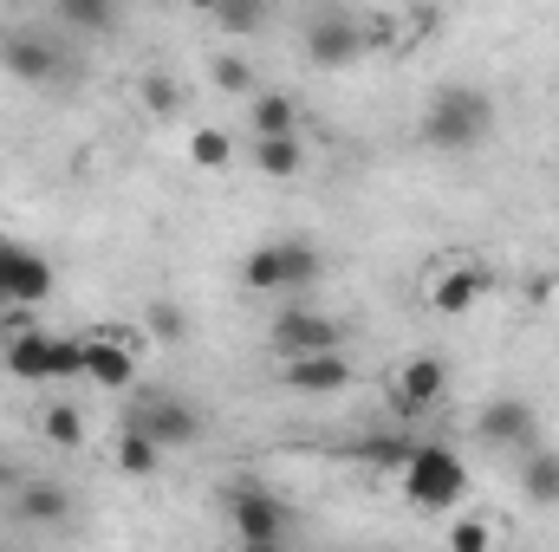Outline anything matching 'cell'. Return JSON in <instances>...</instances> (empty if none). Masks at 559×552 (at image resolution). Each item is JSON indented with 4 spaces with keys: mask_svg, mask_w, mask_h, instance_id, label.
I'll use <instances>...</instances> for the list:
<instances>
[{
    "mask_svg": "<svg viewBox=\"0 0 559 552\" xmlns=\"http://www.w3.org/2000/svg\"><path fill=\"white\" fill-rule=\"evenodd\" d=\"M345 345V325L325 319V312H306V305H286L274 319V351L280 358H312V351H338Z\"/></svg>",
    "mask_w": 559,
    "mask_h": 552,
    "instance_id": "obj_6",
    "label": "cell"
},
{
    "mask_svg": "<svg viewBox=\"0 0 559 552\" xmlns=\"http://www.w3.org/2000/svg\"><path fill=\"white\" fill-rule=\"evenodd\" d=\"M222 501H228V520H235V533L248 547H280L293 533V514H286V501H280L274 488L241 481V488H222Z\"/></svg>",
    "mask_w": 559,
    "mask_h": 552,
    "instance_id": "obj_4",
    "label": "cell"
},
{
    "mask_svg": "<svg viewBox=\"0 0 559 552\" xmlns=\"http://www.w3.org/2000/svg\"><path fill=\"white\" fill-rule=\"evenodd\" d=\"M521 488H527V494H534L540 507H559V455H554V448H527Z\"/></svg>",
    "mask_w": 559,
    "mask_h": 552,
    "instance_id": "obj_17",
    "label": "cell"
},
{
    "mask_svg": "<svg viewBox=\"0 0 559 552\" xmlns=\"http://www.w3.org/2000/svg\"><path fill=\"white\" fill-rule=\"evenodd\" d=\"M215 85H222V92H248V85H254L248 59H215Z\"/></svg>",
    "mask_w": 559,
    "mask_h": 552,
    "instance_id": "obj_27",
    "label": "cell"
},
{
    "mask_svg": "<svg viewBox=\"0 0 559 552\" xmlns=\"http://www.w3.org/2000/svg\"><path fill=\"white\" fill-rule=\"evenodd\" d=\"M118 0H59V13L72 20V33H105Z\"/></svg>",
    "mask_w": 559,
    "mask_h": 552,
    "instance_id": "obj_23",
    "label": "cell"
},
{
    "mask_svg": "<svg viewBox=\"0 0 559 552\" xmlns=\"http://www.w3.org/2000/svg\"><path fill=\"white\" fill-rule=\"evenodd\" d=\"M449 547H462V552L488 547V527H481V520H462V527H455V533H449Z\"/></svg>",
    "mask_w": 559,
    "mask_h": 552,
    "instance_id": "obj_29",
    "label": "cell"
},
{
    "mask_svg": "<svg viewBox=\"0 0 559 552\" xmlns=\"http://www.w3.org/2000/svg\"><path fill=\"white\" fill-rule=\"evenodd\" d=\"M241 274L254 292H306L319 279V248L312 241H261Z\"/></svg>",
    "mask_w": 559,
    "mask_h": 552,
    "instance_id": "obj_3",
    "label": "cell"
},
{
    "mask_svg": "<svg viewBox=\"0 0 559 552\" xmlns=\"http://www.w3.org/2000/svg\"><path fill=\"white\" fill-rule=\"evenodd\" d=\"M0 65H7L20 85H52V79L66 72L59 46H52V39H39V33H7V39H0Z\"/></svg>",
    "mask_w": 559,
    "mask_h": 552,
    "instance_id": "obj_8",
    "label": "cell"
},
{
    "mask_svg": "<svg viewBox=\"0 0 559 552\" xmlns=\"http://www.w3.org/2000/svg\"><path fill=\"white\" fill-rule=\"evenodd\" d=\"M481 435H488L495 448H534L540 422H534V410H527L521 397H495V404L481 410Z\"/></svg>",
    "mask_w": 559,
    "mask_h": 552,
    "instance_id": "obj_13",
    "label": "cell"
},
{
    "mask_svg": "<svg viewBox=\"0 0 559 552\" xmlns=\"http://www.w3.org/2000/svg\"><path fill=\"white\" fill-rule=\"evenodd\" d=\"M59 377H85V338H52V384Z\"/></svg>",
    "mask_w": 559,
    "mask_h": 552,
    "instance_id": "obj_25",
    "label": "cell"
},
{
    "mask_svg": "<svg viewBox=\"0 0 559 552\" xmlns=\"http://www.w3.org/2000/svg\"><path fill=\"white\" fill-rule=\"evenodd\" d=\"M481 292H488V274H481V267H449V274L429 279V305H436V312H449V319H455V312H468Z\"/></svg>",
    "mask_w": 559,
    "mask_h": 552,
    "instance_id": "obj_15",
    "label": "cell"
},
{
    "mask_svg": "<svg viewBox=\"0 0 559 552\" xmlns=\"http://www.w3.org/2000/svg\"><path fill=\"white\" fill-rule=\"evenodd\" d=\"M280 377L293 391H306V397H332V391L352 384V364L338 351H312V358H280Z\"/></svg>",
    "mask_w": 559,
    "mask_h": 552,
    "instance_id": "obj_11",
    "label": "cell"
},
{
    "mask_svg": "<svg viewBox=\"0 0 559 552\" xmlns=\"http://www.w3.org/2000/svg\"><path fill=\"white\" fill-rule=\"evenodd\" d=\"M189 7H202V13H215V7H222V0H189Z\"/></svg>",
    "mask_w": 559,
    "mask_h": 552,
    "instance_id": "obj_31",
    "label": "cell"
},
{
    "mask_svg": "<svg viewBox=\"0 0 559 552\" xmlns=\"http://www.w3.org/2000/svg\"><path fill=\"white\" fill-rule=\"evenodd\" d=\"M143 98H150V111H163V118H169V111L182 105V92H176L169 79H143Z\"/></svg>",
    "mask_w": 559,
    "mask_h": 552,
    "instance_id": "obj_28",
    "label": "cell"
},
{
    "mask_svg": "<svg viewBox=\"0 0 559 552\" xmlns=\"http://www.w3.org/2000/svg\"><path fill=\"white\" fill-rule=\"evenodd\" d=\"M46 292H52V267H46L33 248L0 241V305H33V299H46Z\"/></svg>",
    "mask_w": 559,
    "mask_h": 552,
    "instance_id": "obj_7",
    "label": "cell"
},
{
    "mask_svg": "<svg viewBox=\"0 0 559 552\" xmlns=\"http://www.w3.org/2000/svg\"><path fill=\"white\" fill-rule=\"evenodd\" d=\"M442 397H449V371H442L436 358H411V364L397 371V384H391L397 416H423V410H436Z\"/></svg>",
    "mask_w": 559,
    "mask_h": 552,
    "instance_id": "obj_10",
    "label": "cell"
},
{
    "mask_svg": "<svg viewBox=\"0 0 559 552\" xmlns=\"http://www.w3.org/2000/svg\"><path fill=\"white\" fill-rule=\"evenodd\" d=\"M189 156H195V169H228V163H235V137L215 131V124H202V131L189 137Z\"/></svg>",
    "mask_w": 559,
    "mask_h": 552,
    "instance_id": "obj_20",
    "label": "cell"
},
{
    "mask_svg": "<svg viewBox=\"0 0 559 552\" xmlns=\"http://www.w3.org/2000/svg\"><path fill=\"white\" fill-rule=\"evenodd\" d=\"M488 131H495V105H488V92H475V85H442V92L429 98V111H423V143H429V149H449V156L488 143Z\"/></svg>",
    "mask_w": 559,
    "mask_h": 552,
    "instance_id": "obj_1",
    "label": "cell"
},
{
    "mask_svg": "<svg viewBox=\"0 0 559 552\" xmlns=\"http://www.w3.org/2000/svg\"><path fill=\"white\" fill-rule=\"evenodd\" d=\"M411 448H417V442H404V435H365L352 455H358V461H378V468H404Z\"/></svg>",
    "mask_w": 559,
    "mask_h": 552,
    "instance_id": "obj_21",
    "label": "cell"
},
{
    "mask_svg": "<svg viewBox=\"0 0 559 552\" xmlns=\"http://www.w3.org/2000/svg\"><path fill=\"white\" fill-rule=\"evenodd\" d=\"M0 364L20 377V384H52V332H13Z\"/></svg>",
    "mask_w": 559,
    "mask_h": 552,
    "instance_id": "obj_14",
    "label": "cell"
},
{
    "mask_svg": "<svg viewBox=\"0 0 559 552\" xmlns=\"http://www.w3.org/2000/svg\"><path fill=\"white\" fill-rule=\"evenodd\" d=\"M46 435H52L59 448H79V442H85V416L72 410V404H52V410H46Z\"/></svg>",
    "mask_w": 559,
    "mask_h": 552,
    "instance_id": "obj_24",
    "label": "cell"
},
{
    "mask_svg": "<svg viewBox=\"0 0 559 552\" xmlns=\"http://www.w3.org/2000/svg\"><path fill=\"white\" fill-rule=\"evenodd\" d=\"M397 475H404V494H411L417 507H429V514H449V507L468 494V468H462V455H455L449 442H417Z\"/></svg>",
    "mask_w": 559,
    "mask_h": 552,
    "instance_id": "obj_2",
    "label": "cell"
},
{
    "mask_svg": "<svg viewBox=\"0 0 559 552\" xmlns=\"http://www.w3.org/2000/svg\"><path fill=\"white\" fill-rule=\"evenodd\" d=\"M150 325H156L163 338H182V312H176V305H156V312H150Z\"/></svg>",
    "mask_w": 559,
    "mask_h": 552,
    "instance_id": "obj_30",
    "label": "cell"
},
{
    "mask_svg": "<svg viewBox=\"0 0 559 552\" xmlns=\"http://www.w3.org/2000/svg\"><path fill=\"white\" fill-rule=\"evenodd\" d=\"M254 163H261V176H299L306 149H299V137H254Z\"/></svg>",
    "mask_w": 559,
    "mask_h": 552,
    "instance_id": "obj_19",
    "label": "cell"
},
{
    "mask_svg": "<svg viewBox=\"0 0 559 552\" xmlns=\"http://www.w3.org/2000/svg\"><path fill=\"white\" fill-rule=\"evenodd\" d=\"M365 52V33H358V20H345V13H332V20H312V33H306V59L319 65V72H338V65H352Z\"/></svg>",
    "mask_w": 559,
    "mask_h": 552,
    "instance_id": "obj_9",
    "label": "cell"
},
{
    "mask_svg": "<svg viewBox=\"0 0 559 552\" xmlns=\"http://www.w3.org/2000/svg\"><path fill=\"white\" fill-rule=\"evenodd\" d=\"M261 13H267L261 0H222V7H215V20H222L228 33H254V26H261Z\"/></svg>",
    "mask_w": 559,
    "mask_h": 552,
    "instance_id": "obj_26",
    "label": "cell"
},
{
    "mask_svg": "<svg viewBox=\"0 0 559 552\" xmlns=\"http://www.w3.org/2000/svg\"><path fill=\"white\" fill-rule=\"evenodd\" d=\"M85 384L98 391H131L138 384V358L124 338H85Z\"/></svg>",
    "mask_w": 559,
    "mask_h": 552,
    "instance_id": "obj_12",
    "label": "cell"
},
{
    "mask_svg": "<svg viewBox=\"0 0 559 552\" xmlns=\"http://www.w3.org/2000/svg\"><path fill=\"white\" fill-rule=\"evenodd\" d=\"M254 137H299V111L286 92H261L254 98Z\"/></svg>",
    "mask_w": 559,
    "mask_h": 552,
    "instance_id": "obj_16",
    "label": "cell"
},
{
    "mask_svg": "<svg viewBox=\"0 0 559 552\" xmlns=\"http://www.w3.org/2000/svg\"><path fill=\"white\" fill-rule=\"evenodd\" d=\"M156 461H163V442L143 435L138 422H124V435H118V468H124V475H156Z\"/></svg>",
    "mask_w": 559,
    "mask_h": 552,
    "instance_id": "obj_18",
    "label": "cell"
},
{
    "mask_svg": "<svg viewBox=\"0 0 559 552\" xmlns=\"http://www.w3.org/2000/svg\"><path fill=\"white\" fill-rule=\"evenodd\" d=\"M131 422L143 435H156L163 448H189L202 435V416L189 410V397H176V391H138L131 397Z\"/></svg>",
    "mask_w": 559,
    "mask_h": 552,
    "instance_id": "obj_5",
    "label": "cell"
},
{
    "mask_svg": "<svg viewBox=\"0 0 559 552\" xmlns=\"http://www.w3.org/2000/svg\"><path fill=\"white\" fill-rule=\"evenodd\" d=\"M59 514H66V494H59L52 481L20 488V520H59Z\"/></svg>",
    "mask_w": 559,
    "mask_h": 552,
    "instance_id": "obj_22",
    "label": "cell"
}]
</instances>
